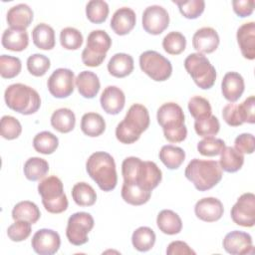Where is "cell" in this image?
Listing matches in <instances>:
<instances>
[{"mask_svg": "<svg viewBox=\"0 0 255 255\" xmlns=\"http://www.w3.org/2000/svg\"><path fill=\"white\" fill-rule=\"evenodd\" d=\"M234 148L240 153L251 154L255 148V139L252 133H241L239 134L234 141Z\"/></svg>", "mask_w": 255, "mask_h": 255, "instance_id": "51", "label": "cell"}, {"mask_svg": "<svg viewBox=\"0 0 255 255\" xmlns=\"http://www.w3.org/2000/svg\"><path fill=\"white\" fill-rule=\"evenodd\" d=\"M245 89L243 77L236 72H228L224 75L221 83L223 97L230 103L238 101Z\"/></svg>", "mask_w": 255, "mask_h": 255, "instance_id": "22", "label": "cell"}, {"mask_svg": "<svg viewBox=\"0 0 255 255\" xmlns=\"http://www.w3.org/2000/svg\"><path fill=\"white\" fill-rule=\"evenodd\" d=\"M231 218L237 225L252 227L255 224V195L243 193L231 208Z\"/></svg>", "mask_w": 255, "mask_h": 255, "instance_id": "13", "label": "cell"}, {"mask_svg": "<svg viewBox=\"0 0 255 255\" xmlns=\"http://www.w3.org/2000/svg\"><path fill=\"white\" fill-rule=\"evenodd\" d=\"M223 248L232 255H244L253 252V242L250 234L234 230L227 233L223 239Z\"/></svg>", "mask_w": 255, "mask_h": 255, "instance_id": "16", "label": "cell"}, {"mask_svg": "<svg viewBox=\"0 0 255 255\" xmlns=\"http://www.w3.org/2000/svg\"><path fill=\"white\" fill-rule=\"evenodd\" d=\"M82 33L73 27L64 28L60 33V43L67 50H78L83 45Z\"/></svg>", "mask_w": 255, "mask_h": 255, "instance_id": "43", "label": "cell"}, {"mask_svg": "<svg viewBox=\"0 0 255 255\" xmlns=\"http://www.w3.org/2000/svg\"><path fill=\"white\" fill-rule=\"evenodd\" d=\"M184 68L200 89L208 90L213 87L216 80V70L203 54H189L184 60Z\"/></svg>", "mask_w": 255, "mask_h": 255, "instance_id": "8", "label": "cell"}, {"mask_svg": "<svg viewBox=\"0 0 255 255\" xmlns=\"http://www.w3.org/2000/svg\"><path fill=\"white\" fill-rule=\"evenodd\" d=\"M188 111L195 120H200L211 116V106L209 102L202 97L195 96L188 101Z\"/></svg>", "mask_w": 255, "mask_h": 255, "instance_id": "48", "label": "cell"}, {"mask_svg": "<svg viewBox=\"0 0 255 255\" xmlns=\"http://www.w3.org/2000/svg\"><path fill=\"white\" fill-rule=\"evenodd\" d=\"M218 163L221 169L224 171L236 172L242 167L244 163V156L234 147L225 146L220 153V159Z\"/></svg>", "mask_w": 255, "mask_h": 255, "instance_id": "34", "label": "cell"}, {"mask_svg": "<svg viewBox=\"0 0 255 255\" xmlns=\"http://www.w3.org/2000/svg\"><path fill=\"white\" fill-rule=\"evenodd\" d=\"M94 218L88 212H76L69 217L66 236L69 242L75 246H81L88 242V233L94 227Z\"/></svg>", "mask_w": 255, "mask_h": 255, "instance_id": "11", "label": "cell"}, {"mask_svg": "<svg viewBox=\"0 0 255 255\" xmlns=\"http://www.w3.org/2000/svg\"><path fill=\"white\" fill-rule=\"evenodd\" d=\"M167 255H195V252L183 241H172L166 249Z\"/></svg>", "mask_w": 255, "mask_h": 255, "instance_id": "54", "label": "cell"}, {"mask_svg": "<svg viewBox=\"0 0 255 255\" xmlns=\"http://www.w3.org/2000/svg\"><path fill=\"white\" fill-rule=\"evenodd\" d=\"M135 22L134 11L128 7H122L114 13L111 20V28L117 35L124 36L134 28Z\"/></svg>", "mask_w": 255, "mask_h": 255, "instance_id": "21", "label": "cell"}, {"mask_svg": "<svg viewBox=\"0 0 255 255\" xmlns=\"http://www.w3.org/2000/svg\"><path fill=\"white\" fill-rule=\"evenodd\" d=\"M75 75L70 69L59 68L49 77L47 86L50 94L58 99H64L71 96L74 92Z\"/></svg>", "mask_w": 255, "mask_h": 255, "instance_id": "12", "label": "cell"}, {"mask_svg": "<svg viewBox=\"0 0 255 255\" xmlns=\"http://www.w3.org/2000/svg\"><path fill=\"white\" fill-rule=\"evenodd\" d=\"M80 95L86 99L95 98L101 88L99 77L91 71L81 72L75 79Z\"/></svg>", "mask_w": 255, "mask_h": 255, "instance_id": "24", "label": "cell"}, {"mask_svg": "<svg viewBox=\"0 0 255 255\" xmlns=\"http://www.w3.org/2000/svg\"><path fill=\"white\" fill-rule=\"evenodd\" d=\"M34 45L41 50H52L55 47V31L45 23H40L32 31Z\"/></svg>", "mask_w": 255, "mask_h": 255, "instance_id": "28", "label": "cell"}, {"mask_svg": "<svg viewBox=\"0 0 255 255\" xmlns=\"http://www.w3.org/2000/svg\"><path fill=\"white\" fill-rule=\"evenodd\" d=\"M158 229L167 235H174L181 231L182 221L177 213L169 209L161 210L156 218Z\"/></svg>", "mask_w": 255, "mask_h": 255, "instance_id": "27", "label": "cell"}, {"mask_svg": "<svg viewBox=\"0 0 255 255\" xmlns=\"http://www.w3.org/2000/svg\"><path fill=\"white\" fill-rule=\"evenodd\" d=\"M50 59L42 54H33L27 59V69L35 77L44 76L50 69Z\"/></svg>", "mask_w": 255, "mask_h": 255, "instance_id": "46", "label": "cell"}, {"mask_svg": "<svg viewBox=\"0 0 255 255\" xmlns=\"http://www.w3.org/2000/svg\"><path fill=\"white\" fill-rule=\"evenodd\" d=\"M237 42L244 58L255 59V23L253 21L242 24L237 30Z\"/></svg>", "mask_w": 255, "mask_h": 255, "instance_id": "20", "label": "cell"}, {"mask_svg": "<svg viewBox=\"0 0 255 255\" xmlns=\"http://www.w3.org/2000/svg\"><path fill=\"white\" fill-rule=\"evenodd\" d=\"M31 223L23 220H16L7 229L9 239L14 242H20L27 239L31 234Z\"/></svg>", "mask_w": 255, "mask_h": 255, "instance_id": "49", "label": "cell"}, {"mask_svg": "<svg viewBox=\"0 0 255 255\" xmlns=\"http://www.w3.org/2000/svg\"><path fill=\"white\" fill-rule=\"evenodd\" d=\"M186 47V39L180 32L172 31L168 33L162 40L163 50L170 55L181 54Z\"/></svg>", "mask_w": 255, "mask_h": 255, "instance_id": "40", "label": "cell"}, {"mask_svg": "<svg viewBox=\"0 0 255 255\" xmlns=\"http://www.w3.org/2000/svg\"><path fill=\"white\" fill-rule=\"evenodd\" d=\"M109 73L116 78H125L133 71V59L126 53L115 54L108 63Z\"/></svg>", "mask_w": 255, "mask_h": 255, "instance_id": "26", "label": "cell"}, {"mask_svg": "<svg viewBox=\"0 0 255 255\" xmlns=\"http://www.w3.org/2000/svg\"><path fill=\"white\" fill-rule=\"evenodd\" d=\"M4 99L9 109L22 114L32 115L41 106V98L36 90L24 84H12L4 93Z\"/></svg>", "mask_w": 255, "mask_h": 255, "instance_id": "6", "label": "cell"}, {"mask_svg": "<svg viewBox=\"0 0 255 255\" xmlns=\"http://www.w3.org/2000/svg\"><path fill=\"white\" fill-rule=\"evenodd\" d=\"M81 129L88 136H99L106 129V122L98 113H87L82 117Z\"/></svg>", "mask_w": 255, "mask_h": 255, "instance_id": "31", "label": "cell"}, {"mask_svg": "<svg viewBox=\"0 0 255 255\" xmlns=\"http://www.w3.org/2000/svg\"><path fill=\"white\" fill-rule=\"evenodd\" d=\"M141 21L145 32L151 35H159L168 27L169 15L162 6L151 5L144 9Z\"/></svg>", "mask_w": 255, "mask_h": 255, "instance_id": "14", "label": "cell"}, {"mask_svg": "<svg viewBox=\"0 0 255 255\" xmlns=\"http://www.w3.org/2000/svg\"><path fill=\"white\" fill-rule=\"evenodd\" d=\"M23 169L27 179L31 181H37L48 173L49 164L44 158L34 156L27 159Z\"/></svg>", "mask_w": 255, "mask_h": 255, "instance_id": "37", "label": "cell"}, {"mask_svg": "<svg viewBox=\"0 0 255 255\" xmlns=\"http://www.w3.org/2000/svg\"><path fill=\"white\" fill-rule=\"evenodd\" d=\"M121 194L127 203L131 205H142L149 200L151 191H146L137 184L124 181Z\"/></svg>", "mask_w": 255, "mask_h": 255, "instance_id": "30", "label": "cell"}, {"mask_svg": "<svg viewBox=\"0 0 255 255\" xmlns=\"http://www.w3.org/2000/svg\"><path fill=\"white\" fill-rule=\"evenodd\" d=\"M131 243L137 251L146 252L150 250L155 243V233L149 227H138L132 233Z\"/></svg>", "mask_w": 255, "mask_h": 255, "instance_id": "35", "label": "cell"}, {"mask_svg": "<svg viewBox=\"0 0 255 255\" xmlns=\"http://www.w3.org/2000/svg\"><path fill=\"white\" fill-rule=\"evenodd\" d=\"M149 126L147 109L140 104H133L128 111L125 119L116 128V136L119 141L126 144L135 142L140 134Z\"/></svg>", "mask_w": 255, "mask_h": 255, "instance_id": "3", "label": "cell"}, {"mask_svg": "<svg viewBox=\"0 0 255 255\" xmlns=\"http://www.w3.org/2000/svg\"><path fill=\"white\" fill-rule=\"evenodd\" d=\"M41 216V212L38 206L29 200L18 202L12 210V218L16 220H23L30 222L31 224L36 223Z\"/></svg>", "mask_w": 255, "mask_h": 255, "instance_id": "32", "label": "cell"}, {"mask_svg": "<svg viewBox=\"0 0 255 255\" xmlns=\"http://www.w3.org/2000/svg\"><path fill=\"white\" fill-rule=\"evenodd\" d=\"M194 212L196 217L200 220L214 222L222 217L224 207L219 199L215 197H204L196 202Z\"/></svg>", "mask_w": 255, "mask_h": 255, "instance_id": "17", "label": "cell"}, {"mask_svg": "<svg viewBox=\"0 0 255 255\" xmlns=\"http://www.w3.org/2000/svg\"><path fill=\"white\" fill-rule=\"evenodd\" d=\"M222 117H223V120L225 121V123L231 127H239L243 124L240 120L236 104H233V103L227 104L223 108Z\"/></svg>", "mask_w": 255, "mask_h": 255, "instance_id": "52", "label": "cell"}, {"mask_svg": "<svg viewBox=\"0 0 255 255\" xmlns=\"http://www.w3.org/2000/svg\"><path fill=\"white\" fill-rule=\"evenodd\" d=\"M86 169L91 178L103 191H112L118 183L116 163L106 151H96L86 162Z\"/></svg>", "mask_w": 255, "mask_h": 255, "instance_id": "2", "label": "cell"}, {"mask_svg": "<svg viewBox=\"0 0 255 255\" xmlns=\"http://www.w3.org/2000/svg\"><path fill=\"white\" fill-rule=\"evenodd\" d=\"M122 174L125 182L134 183L146 191L154 189L161 181L162 172L153 161H142L135 156L124 159Z\"/></svg>", "mask_w": 255, "mask_h": 255, "instance_id": "1", "label": "cell"}, {"mask_svg": "<svg viewBox=\"0 0 255 255\" xmlns=\"http://www.w3.org/2000/svg\"><path fill=\"white\" fill-rule=\"evenodd\" d=\"M72 197L79 206H92L97 200V193L87 182H78L72 188Z\"/></svg>", "mask_w": 255, "mask_h": 255, "instance_id": "36", "label": "cell"}, {"mask_svg": "<svg viewBox=\"0 0 255 255\" xmlns=\"http://www.w3.org/2000/svg\"><path fill=\"white\" fill-rule=\"evenodd\" d=\"M192 45L197 53L210 54L218 48V33L211 27L200 28L194 33L192 37Z\"/></svg>", "mask_w": 255, "mask_h": 255, "instance_id": "18", "label": "cell"}, {"mask_svg": "<svg viewBox=\"0 0 255 255\" xmlns=\"http://www.w3.org/2000/svg\"><path fill=\"white\" fill-rule=\"evenodd\" d=\"M38 192L48 212L58 214L68 208V199L64 192L63 182L59 177L52 175L44 178L38 184Z\"/></svg>", "mask_w": 255, "mask_h": 255, "instance_id": "7", "label": "cell"}, {"mask_svg": "<svg viewBox=\"0 0 255 255\" xmlns=\"http://www.w3.org/2000/svg\"><path fill=\"white\" fill-rule=\"evenodd\" d=\"M86 15L92 23H104L109 15V5L103 0H91L86 6Z\"/></svg>", "mask_w": 255, "mask_h": 255, "instance_id": "39", "label": "cell"}, {"mask_svg": "<svg viewBox=\"0 0 255 255\" xmlns=\"http://www.w3.org/2000/svg\"><path fill=\"white\" fill-rule=\"evenodd\" d=\"M22 132L20 122L12 116H3L0 123V133L2 137L11 140L17 138Z\"/></svg>", "mask_w": 255, "mask_h": 255, "instance_id": "47", "label": "cell"}, {"mask_svg": "<svg viewBox=\"0 0 255 255\" xmlns=\"http://www.w3.org/2000/svg\"><path fill=\"white\" fill-rule=\"evenodd\" d=\"M1 42L5 49L14 52H21L28 47V33L26 30L8 28L3 32Z\"/></svg>", "mask_w": 255, "mask_h": 255, "instance_id": "25", "label": "cell"}, {"mask_svg": "<svg viewBox=\"0 0 255 255\" xmlns=\"http://www.w3.org/2000/svg\"><path fill=\"white\" fill-rule=\"evenodd\" d=\"M31 245L33 250L40 255H52L58 252L61 245V238L58 232L43 228L33 235Z\"/></svg>", "mask_w": 255, "mask_h": 255, "instance_id": "15", "label": "cell"}, {"mask_svg": "<svg viewBox=\"0 0 255 255\" xmlns=\"http://www.w3.org/2000/svg\"><path fill=\"white\" fill-rule=\"evenodd\" d=\"M51 125L59 132H70L74 129L76 125V117L74 112L67 108L56 110L51 116Z\"/></svg>", "mask_w": 255, "mask_h": 255, "instance_id": "29", "label": "cell"}, {"mask_svg": "<svg viewBox=\"0 0 255 255\" xmlns=\"http://www.w3.org/2000/svg\"><path fill=\"white\" fill-rule=\"evenodd\" d=\"M157 123L162 128L164 137L169 142H181L186 138L187 128L184 114L175 103H165L157 110Z\"/></svg>", "mask_w": 255, "mask_h": 255, "instance_id": "4", "label": "cell"}, {"mask_svg": "<svg viewBox=\"0 0 255 255\" xmlns=\"http://www.w3.org/2000/svg\"><path fill=\"white\" fill-rule=\"evenodd\" d=\"M100 103L102 109L107 114L118 115L125 107L126 96L120 88L116 86H109L103 91Z\"/></svg>", "mask_w": 255, "mask_h": 255, "instance_id": "19", "label": "cell"}, {"mask_svg": "<svg viewBox=\"0 0 255 255\" xmlns=\"http://www.w3.org/2000/svg\"><path fill=\"white\" fill-rule=\"evenodd\" d=\"M139 67L151 80L155 82L166 81L172 73L169 60L156 51H145L139 56Z\"/></svg>", "mask_w": 255, "mask_h": 255, "instance_id": "10", "label": "cell"}, {"mask_svg": "<svg viewBox=\"0 0 255 255\" xmlns=\"http://www.w3.org/2000/svg\"><path fill=\"white\" fill-rule=\"evenodd\" d=\"M59 145L58 137L47 130L37 133L33 138V146L36 151L43 154L53 153Z\"/></svg>", "mask_w": 255, "mask_h": 255, "instance_id": "38", "label": "cell"}, {"mask_svg": "<svg viewBox=\"0 0 255 255\" xmlns=\"http://www.w3.org/2000/svg\"><path fill=\"white\" fill-rule=\"evenodd\" d=\"M34 13L32 9L24 3L11 7L6 15V20L10 28L26 30L33 21Z\"/></svg>", "mask_w": 255, "mask_h": 255, "instance_id": "23", "label": "cell"}, {"mask_svg": "<svg viewBox=\"0 0 255 255\" xmlns=\"http://www.w3.org/2000/svg\"><path fill=\"white\" fill-rule=\"evenodd\" d=\"M172 2L178 6L181 15L187 19L198 18L205 8V2L203 0H173Z\"/></svg>", "mask_w": 255, "mask_h": 255, "instance_id": "41", "label": "cell"}, {"mask_svg": "<svg viewBox=\"0 0 255 255\" xmlns=\"http://www.w3.org/2000/svg\"><path fill=\"white\" fill-rule=\"evenodd\" d=\"M112 39L104 30H94L88 35L87 46L82 52V61L88 67H99L106 59Z\"/></svg>", "mask_w": 255, "mask_h": 255, "instance_id": "9", "label": "cell"}, {"mask_svg": "<svg viewBox=\"0 0 255 255\" xmlns=\"http://www.w3.org/2000/svg\"><path fill=\"white\" fill-rule=\"evenodd\" d=\"M22 64L19 58L2 55L0 56V74L4 79H13L21 72Z\"/></svg>", "mask_w": 255, "mask_h": 255, "instance_id": "44", "label": "cell"}, {"mask_svg": "<svg viewBox=\"0 0 255 255\" xmlns=\"http://www.w3.org/2000/svg\"><path fill=\"white\" fill-rule=\"evenodd\" d=\"M254 0H234L232 1L233 10L241 18L248 17L253 13Z\"/></svg>", "mask_w": 255, "mask_h": 255, "instance_id": "53", "label": "cell"}, {"mask_svg": "<svg viewBox=\"0 0 255 255\" xmlns=\"http://www.w3.org/2000/svg\"><path fill=\"white\" fill-rule=\"evenodd\" d=\"M195 132L199 136L207 137L218 133L220 129V124L215 116H209L200 120H195L194 122Z\"/></svg>", "mask_w": 255, "mask_h": 255, "instance_id": "42", "label": "cell"}, {"mask_svg": "<svg viewBox=\"0 0 255 255\" xmlns=\"http://www.w3.org/2000/svg\"><path fill=\"white\" fill-rule=\"evenodd\" d=\"M159 159L168 169H176L183 163L185 152L179 146L166 144L160 148Z\"/></svg>", "mask_w": 255, "mask_h": 255, "instance_id": "33", "label": "cell"}, {"mask_svg": "<svg viewBox=\"0 0 255 255\" xmlns=\"http://www.w3.org/2000/svg\"><path fill=\"white\" fill-rule=\"evenodd\" d=\"M225 147V142L221 138L207 136L197 143V150L204 156H215L221 153Z\"/></svg>", "mask_w": 255, "mask_h": 255, "instance_id": "45", "label": "cell"}, {"mask_svg": "<svg viewBox=\"0 0 255 255\" xmlns=\"http://www.w3.org/2000/svg\"><path fill=\"white\" fill-rule=\"evenodd\" d=\"M184 175L197 190L206 191L219 183L222 178V169L215 160L193 158L187 164Z\"/></svg>", "mask_w": 255, "mask_h": 255, "instance_id": "5", "label": "cell"}, {"mask_svg": "<svg viewBox=\"0 0 255 255\" xmlns=\"http://www.w3.org/2000/svg\"><path fill=\"white\" fill-rule=\"evenodd\" d=\"M238 113L241 122L254 124L255 123V97H248L243 103L237 105Z\"/></svg>", "mask_w": 255, "mask_h": 255, "instance_id": "50", "label": "cell"}]
</instances>
